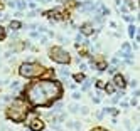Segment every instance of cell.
I'll return each instance as SVG.
<instances>
[{
  "mask_svg": "<svg viewBox=\"0 0 140 131\" xmlns=\"http://www.w3.org/2000/svg\"><path fill=\"white\" fill-rule=\"evenodd\" d=\"M44 128V123L41 121V119H32L31 121V129L32 131H41Z\"/></svg>",
  "mask_w": 140,
  "mask_h": 131,
  "instance_id": "5b68a950",
  "label": "cell"
},
{
  "mask_svg": "<svg viewBox=\"0 0 140 131\" xmlns=\"http://www.w3.org/2000/svg\"><path fill=\"white\" fill-rule=\"evenodd\" d=\"M81 113H83V114H88V108H81Z\"/></svg>",
  "mask_w": 140,
  "mask_h": 131,
  "instance_id": "d6986e66",
  "label": "cell"
},
{
  "mask_svg": "<svg viewBox=\"0 0 140 131\" xmlns=\"http://www.w3.org/2000/svg\"><path fill=\"white\" fill-rule=\"evenodd\" d=\"M19 72H20V76H24V77H37V76H42L44 67L39 66V64H34V62H25V64L20 66Z\"/></svg>",
  "mask_w": 140,
  "mask_h": 131,
  "instance_id": "3957f363",
  "label": "cell"
},
{
  "mask_svg": "<svg viewBox=\"0 0 140 131\" xmlns=\"http://www.w3.org/2000/svg\"><path fill=\"white\" fill-rule=\"evenodd\" d=\"M81 39H83V34H78V35H76V40H78V42H79Z\"/></svg>",
  "mask_w": 140,
  "mask_h": 131,
  "instance_id": "44dd1931",
  "label": "cell"
},
{
  "mask_svg": "<svg viewBox=\"0 0 140 131\" xmlns=\"http://www.w3.org/2000/svg\"><path fill=\"white\" fill-rule=\"evenodd\" d=\"M2 37H4V29L0 27V39H2Z\"/></svg>",
  "mask_w": 140,
  "mask_h": 131,
  "instance_id": "603a6c76",
  "label": "cell"
},
{
  "mask_svg": "<svg viewBox=\"0 0 140 131\" xmlns=\"http://www.w3.org/2000/svg\"><path fill=\"white\" fill-rule=\"evenodd\" d=\"M10 27L12 29H20V22H10Z\"/></svg>",
  "mask_w": 140,
  "mask_h": 131,
  "instance_id": "5bb4252c",
  "label": "cell"
},
{
  "mask_svg": "<svg viewBox=\"0 0 140 131\" xmlns=\"http://www.w3.org/2000/svg\"><path fill=\"white\" fill-rule=\"evenodd\" d=\"M59 96L61 87L56 81H39L27 87V99L34 106H46Z\"/></svg>",
  "mask_w": 140,
  "mask_h": 131,
  "instance_id": "6da1fadb",
  "label": "cell"
},
{
  "mask_svg": "<svg viewBox=\"0 0 140 131\" xmlns=\"http://www.w3.org/2000/svg\"><path fill=\"white\" fill-rule=\"evenodd\" d=\"M8 7H10V8L15 7V0H14V2H8Z\"/></svg>",
  "mask_w": 140,
  "mask_h": 131,
  "instance_id": "ffe728a7",
  "label": "cell"
},
{
  "mask_svg": "<svg viewBox=\"0 0 140 131\" xmlns=\"http://www.w3.org/2000/svg\"><path fill=\"white\" fill-rule=\"evenodd\" d=\"M115 71H116L115 67H110V69H108V72H110V74H115Z\"/></svg>",
  "mask_w": 140,
  "mask_h": 131,
  "instance_id": "7402d4cb",
  "label": "cell"
},
{
  "mask_svg": "<svg viewBox=\"0 0 140 131\" xmlns=\"http://www.w3.org/2000/svg\"><path fill=\"white\" fill-rule=\"evenodd\" d=\"M113 91H115V89H113V87L112 86H106V92H110V94H112V92Z\"/></svg>",
  "mask_w": 140,
  "mask_h": 131,
  "instance_id": "ac0fdd59",
  "label": "cell"
},
{
  "mask_svg": "<svg viewBox=\"0 0 140 131\" xmlns=\"http://www.w3.org/2000/svg\"><path fill=\"white\" fill-rule=\"evenodd\" d=\"M49 56H51V59L54 61V62H57V64H68L69 62V54L64 49H61V47H52V49H49Z\"/></svg>",
  "mask_w": 140,
  "mask_h": 131,
  "instance_id": "277c9868",
  "label": "cell"
},
{
  "mask_svg": "<svg viewBox=\"0 0 140 131\" xmlns=\"http://www.w3.org/2000/svg\"><path fill=\"white\" fill-rule=\"evenodd\" d=\"M137 131H140V128H138V129H137Z\"/></svg>",
  "mask_w": 140,
  "mask_h": 131,
  "instance_id": "d4e9b609",
  "label": "cell"
},
{
  "mask_svg": "<svg viewBox=\"0 0 140 131\" xmlns=\"http://www.w3.org/2000/svg\"><path fill=\"white\" fill-rule=\"evenodd\" d=\"M7 114H8V118L14 119V121H22V119L25 118V114H27V104L20 99H15L10 104Z\"/></svg>",
  "mask_w": 140,
  "mask_h": 131,
  "instance_id": "7a4b0ae2",
  "label": "cell"
},
{
  "mask_svg": "<svg viewBox=\"0 0 140 131\" xmlns=\"http://www.w3.org/2000/svg\"><path fill=\"white\" fill-rule=\"evenodd\" d=\"M61 109H63V103H61V101H59V103H56V104H54V113L61 111Z\"/></svg>",
  "mask_w": 140,
  "mask_h": 131,
  "instance_id": "8fae6325",
  "label": "cell"
},
{
  "mask_svg": "<svg viewBox=\"0 0 140 131\" xmlns=\"http://www.w3.org/2000/svg\"><path fill=\"white\" fill-rule=\"evenodd\" d=\"M19 84H20V82H19V81H14V82H12V84H10V89H12V91H17V89H19V87H20V86H19Z\"/></svg>",
  "mask_w": 140,
  "mask_h": 131,
  "instance_id": "30bf717a",
  "label": "cell"
},
{
  "mask_svg": "<svg viewBox=\"0 0 140 131\" xmlns=\"http://www.w3.org/2000/svg\"><path fill=\"white\" fill-rule=\"evenodd\" d=\"M128 34H130V37L135 35V27H133V25H130V27H128Z\"/></svg>",
  "mask_w": 140,
  "mask_h": 131,
  "instance_id": "4fadbf2b",
  "label": "cell"
},
{
  "mask_svg": "<svg viewBox=\"0 0 140 131\" xmlns=\"http://www.w3.org/2000/svg\"><path fill=\"white\" fill-rule=\"evenodd\" d=\"M0 7H2V4H0Z\"/></svg>",
  "mask_w": 140,
  "mask_h": 131,
  "instance_id": "484cf974",
  "label": "cell"
},
{
  "mask_svg": "<svg viewBox=\"0 0 140 131\" xmlns=\"http://www.w3.org/2000/svg\"><path fill=\"white\" fill-rule=\"evenodd\" d=\"M113 82H115L118 87H123V86H125V79H123V76H115Z\"/></svg>",
  "mask_w": 140,
  "mask_h": 131,
  "instance_id": "52a82bcc",
  "label": "cell"
},
{
  "mask_svg": "<svg viewBox=\"0 0 140 131\" xmlns=\"http://www.w3.org/2000/svg\"><path fill=\"white\" fill-rule=\"evenodd\" d=\"M15 7L22 10V8L25 7V0H15Z\"/></svg>",
  "mask_w": 140,
  "mask_h": 131,
  "instance_id": "9c48e42d",
  "label": "cell"
},
{
  "mask_svg": "<svg viewBox=\"0 0 140 131\" xmlns=\"http://www.w3.org/2000/svg\"><path fill=\"white\" fill-rule=\"evenodd\" d=\"M88 89H89V81H86L84 86H83V91H88Z\"/></svg>",
  "mask_w": 140,
  "mask_h": 131,
  "instance_id": "e0dca14e",
  "label": "cell"
},
{
  "mask_svg": "<svg viewBox=\"0 0 140 131\" xmlns=\"http://www.w3.org/2000/svg\"><path fill=\"white\" fill-rule=\"evenodd\" d=\"M69 108H71V111H73V113H78V111H79V108H78L76 104H71Z\"/></svg>",
  "mask_w": 140,
  "mask_h": 131,
  "instance_id": "9a60e30c",
  "label": "cell"
},
{
  "mask_svg": "<svg viewBox=\"0 0 140 131\" xmlns=\"http://www.w3.org/2000/svg\"><path fill=\"white\" fill-rule=\"evenodd\" d=\"M105 113H110V114H116L118 111H116L115 108H106V109H105Z\"/></svg>",
  "mask_w": 140,
  "mask_h": 131,
  "instance_id": "7c38bea8",
  "label": "cell"
},
{
  "mask_svg": "<svg viewBox=\"0 0 140 131\" xmlns=\"http://www.w3.org/2000/svg\"><path fill=\"white\" fill-rule=\"evenodd\" d=\"M73 98H74V99H79V98H81V94H79L78 91H74V92H73Z\"/></svg>",
  "mask_w": 140,
  "mask_h": 131,
  "instance_id": "2e32d148",
  "label": "cell"
},
{
  "mask_svg": "<svg viewBox=\"0 0 140 131\" xmlns=\"http://www.w3.org/2000/svg\"><path fill=\"white\" fill-rule=\"evenodd\" d=\"M59 76L63 77V79H68V77H69V71H68V69H59Z\"/></svg>",
  "mask_w": 140,
  "mask_h": 131,
  "instance_id": "ba28073f",
  "label": "cell"
},
{
  "mask_svg": "<svg viewBox=\"0 0 140 131\" xmlns=\"http://www.w3.org/2000/svg\"><path fill=\"white\" fill-rule=\"evenodd\" d=\"M91 32H93V25L91 24H83L81 25V34H83V35H89Z\"/></svg>",
  "mask_w": 140,
  "mask_h": 131,
  "instance_id": "8992f818",
  "label": "cell"
},
{
  "mask_svg": "<svg viewBox=\"0 0 140 131\" xmlns=\"http://www.w3.org/2000/svg\"><path fill=\"white\" fill-rule=\"evenodd\" d=\"M93 131H105V129H101V128H96V129H93Z\"/></svg>",
  "mask_w": 140,
  "mask_h": 131,
  "instance_id": "cb8c5ba5",
  "label": "cell"
}]
</instances>
